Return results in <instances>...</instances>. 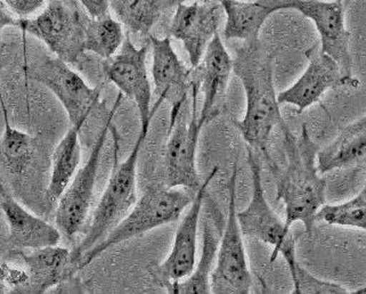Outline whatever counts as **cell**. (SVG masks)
<instances>
[{
  "label": "cell",
  "instance_id": "1",
  "mask_svg": "<svg viewBox=\"0 0 366 294\" xmlns=\"http://www.w3.org/2000/svg\"><path fill=\"white\" fill-rule=\"evenodd\" d=\"M233 74L242 83L247 102L242 120L234 123L247 145L262 153L273 168L276 163L269 154V139L275 127L285 122L274 82L273 54L260 40L243 43L233 59Z\"/></svg>",
  "mask_w": 366,
  "mask_h": 294
},
{
  "label": "cell",
  "instance_id": "2",
  "mask_svg": "<svg viewBox=\"0 0 366 294\" xmlns=\"http://www.w3.org/2000/svg\"><path fill=\"white\" fill-rule=\"evenodd\" d=\"M285 139L287 167L272 168L276 177V201L285 208V225L287 228L296 223H302L306 232L313 230L316 216L327 201V181L317 168L316 145L306 123L302 127L299 137L295 136L287 121L281 126Z\"/></svg>",
  "mask_w": 366,
  "mask_h": 294
},
{
  "label": "cell",
  "instance_id": "3",
  "mask_svg": "<svg viewBox=\"0 0 366 294\" xmlns=\"http://www.w3.org/2000/svg\"><path fill=\"white\" fill-rule=\"evenodd\" d=\"M195 193L189 188L167 185L149 187L107 238L71 265V273L74 275L86 268L96 258L113 246L178 220L184 210L194 200Z\"/></svg>",
  "mask_w": 366,
  "mask_h": 294
},
{
  "label": "cell",
  "instance_id": "4",
  "mask_svg": "<svg viewBox=\"0 0 366 294\" xmlns=\"http://www.w3.org/2000/svg\"><path fill=\"white\" fill-rule=\"evenodd\" d=\"M114 138V163L104 193L94 210L91 221L80 243L71 252V265L84 253L104 240L107 234L127 216L137 202V162L147 135L139 133L133 150L124 161H119V137L112 127Z\"/></svg>",
  "mask_w": 366,
  "mask_h": 294
},
{
  "label": "cell",
  "instance_id": "5",
  "mask_svg": "<svg viewBox=\"0 0 366 294\" xmlns=\"http://www.w3.org/2000/svg\"><path fill=\"white\" fill-rule=\"evenodd\" d=\"M247 158L252 179V194L248 206L237 213L241 232L244 238L259 240L273 248L269 263L277 257H283L290 272L291 280H295L300 268L297 260V240L287 228L285 220L280 218L275 210L266 198L262 184V167L256 153L247 146Z\"/></svg>",
  "mask_w": 366,
  "mask_h": 294
},
{
  "label": "cell",
  "instance_id": "6",
  "mask_svg": "<svg viewBox=\"0 0 366 294\" xmlns=\"http://www.w3.org/2000/svg\"><path fill=\"white\" fill-rule=\"evenodd\" d=\"M91 16L72 0H51L34 19H16L15 28L41 40L59 60L78 66L85 57L86 29Z\"/></svg>",
  "mask_w": 366,
  "mask_h": 294
},
{
  "label": "cell",
  "instance_id": "7",
  "mask_svg": "<svg viewBox=\"0 0 366 294\" xmlns=\"http://www.w3.org/2000/svg\"><path fill=\"white\" fill-rule=\"evenodd\" d=\"M237 176L239 167L235 162L229 179V213L212 274V293L214 294H248L252 286L243 234L237 220Z\"/></svg>",
  "mask_w": 366,
  "mask_h": 294
},
{
  "label": "cell",
  "instance_id": "8",
  "mask_svg": "<svg viewBox=\"0 0 366 294\" xmlns=\"http://www.w3.org/2000/svg\"><path fill=\"white\" fill-rule=\"evenodd\" d=\"M117 104L112 112L102 127L95 144L92 148L89 158L84 164V167L78 170L68 188L59 198L57 204L55 221L62 236L72 240L81 232L87 221L88 215L91 211L94 200V190H95L96 178L99 173V162H101L102 153L107 143V135L112 128V116L116 110Z\"/></svg>",
  "mask_w": 366,
  "mask_h": 294
},
{
  "label": "cell",
  "instance_id": "9",
  "mask_svg": "<svg viewBox=\"0 0 366 294\" xmlns=\"http://www.w3.org/2000/svg\"><path fill=\"white\" fill-rule=\"evenodd\" d=\"M28 76L56 96L68 114L71 126L84 127L101 103V89L88 85L70 64L59 57H47L28 70Z\"/></svg>",
  "mask_w": 366,
  "mask_h": 294
},
{
  "label": "cell",
  "instance_id": "10",
  "mask_svg": "<svg viewBox=\"0 0 366 294\" xmlns=\"http://www.w3.org/2000/svg\"><path fill=\"white\" fill-rule=\"evenodd\" d=\"M219 167L212 168L203 181L195 198L182 219L174 238L169 255L162 263L152 265L149 273L153 282L162 289L189 278L197 265V232L200 225L203 204L206 202L207 188L218 173Z\"/></svg>",
  "mask_w": 366,
  "mask_h": 294
},
{
  "label": "cell",
  "instance_id": "11",
  "mask_svg": "<svg viewBox=\"0 0 366 294\" xmlns=\"http://www.w3.org/2000/svg\"><path fill=\"white\" fill-rule=\"evenodd\" d=\"M147 45L137 49L127 34L120 51L102 63L107 79L114 83L124 96L135 103L141 119L139 133L147 136L154 116L151 108L152 87L147 72Z\"/></svg>",
  "mask_w": 366,
  "mask_h": 294
},
{
  "label": "cell",
  "instance_id": "12",
  "mask_svg": "<svg viewBox=\"0 0 366 294\" xmlns=\"http://www.w3.org/2000/svg\"><path fill=\"white\" fill-rule=\"evenodd\" d=\"M282 9H295L312 21L320 34V47L352 78L350 34L341 0H282Z\"/></svg>",
  "mask_w": 366,
  "mask_h": 294
},
{
  "label": "cell",
  "instance_id": "13",
  "mask_svg": "<svg viewBox=\"0 0 366 294\" xmlns=\"http://www.w3.org/2000/svg\"><path fill=\"white\" fill-rule=\"evenodd\" d=\"M232 74L233 59L217 34L209 44L201 62L192 68V98L197 99L200 93L203 95L199 114L201 125H206L223 112Z\"/></svg>",
  "mask_w": 366,
  "mask_h": 294
},
{
  "label": "cell",
  "instance_id": "14",
  "mask_svg": "<svg viewBox=\"0 0 366 294\" xmlns=\"http://www.w3.org/2000/svg\"><path fill=\"white\" fill-rule=\"evenodd\" d=\"M307 68L293 85L281 91L277 99L281 105H293L302 113L312 105L320 102L324 93L330 89L357 87L358 80L347 76L332 57L322 51L320 45L312 46L305 51Z\"/></svg>",
  "mask_w": 366,
  "mask_h": 294
},
{
  "label": "cell",
  "instance_id": "15",
  "mask_svg": "<svg viewBox=\"0 0 366 294\" xmlns=\"http://www.w3.org/2000/svg\"><path fill=\"white\" fill-rule=\"evenodd\" d=\"M152 47V78L157 102L152 108L154 116L164 102L172 105L169 128L175 125L183 110L187 95L192 91V68L182 62L172 45V38L149 36Z\"/></svg>",
  "mask_w": 366,
  "mask_h": 294
},
{
  "label": "cell",
  "instance_id": "16",
  "mask_svg": "<svg viewBox=\"0 0 366 294\" xmlns=\"http://www.w3.org/2000/svg\"><path fill=\"white\" fill-rule=\"evenodd\" d=\"M224 15L220 1L206 0L191 5L181 4L176 7L170 22L169 36L183 44L191 68H195L202 60L209 44L218 34Z\"/></svg>",
  "mask_w": 366,
  "mask_h": 294
},
{
  "label": "cell",
  "instance_id": "17",
  "mask_svg": "<svg viewBox=\"0 0 366 294\" xmlns=\"http://www.w3.org/2000/svg\"><path fill=\"white\" fill-rule=\"evenodd\" d=\"M203 126L197 112H192L189 123L176 121L168 131L164 152L166 185L183 187L197 192L202 185L197 168V151Z\"/></svg>",
  "mask_w": 366,
  "mask_h": 294
},
{
  "label": "cell",
  "instance_id": "18",
  "mask_svg": "<svg viewBox=\"0 0 366 294\" xmlns=\"http://www.w3.org/2000/svg\"><path fill=\"white\" fill-rule=\"evenodd\" d=\"M11 252L19 255L26 266V280L14 293H46L74 278L71 273V252L62 246Z\"/></svg>",
  "mask_w": 366,
  "mask_h": 294
},
{
  "label": "cell",
  "instance_id": "19",
  "mask_svg": "<svg viewBox=\"0 0 366 294\" xmlns=\"http://www.w3.org/2000/svg\"><path fill=\"white\" fill-rule=\"evenodd\" d=\"M1 210L9 226L5 244L11 251L59 245L62 238L59 229L29 213L9 196L4 186H1Z\"/></svg>",
  "mask_w": 366,
  "mask_h": 294
},
{
  "label": "cell",
  "instance_id": "20",
  "mask_svg": "<svg viewBox=\"0 0 366 294\" xmlns=\"http://www.w3.org/2000/svg\"><path fill=\"white\" fill-rule=\"evenodd\" d=\"M225 13L224 37L252 43L266 21L282 9V0H219Z\"/></svg>",
  "mask_w": 366,
  "mask_h": 294
},
{
  "label": "cell",
  "instance_id": "21",
  "mask_svg": "<svg viewBox=\"0 0 366 294\" xmlns=\"http://www.w3.org/2000/svg\"><path fill=\"white\" fill-rule=\"evenodd\" d=\"M220 236L218 220L214 213H208L202 223V250L200 259L189 278L176 282L167 288V293L209 294L212 293V274L214 272Z\"/></svg>",
  "mask_w": 366,
  "mask_h": 294
},
{
  "label": "cell",
  "instance_id": "22",
  "mask_svg": "<svg viewBox=\"0 0 366 294\" xmlns=\"http://www.w3.org/2000/svg\"><path fill=\"white\" fill-rule=\"evenodd\" d=\"M366 156V114L345 127L338 136L317 153L321 175L344 169Z\"/></svg>",
  "mask_w": 366,
  "mask_h": 294
},
{
  "label": "cell",
  "instance_id": "23",
  "mask_svg": "<svg viewBox=\"0 0 366 294\" xmlns=\"http://www.w3.org/2000/svg\"><path fill=\"white\" fill-rule=\"evenodd\" d=\"M81 127L71 126L68 133L59 141L51 156V173L47 187V198L59 201L76 176L81 158L79 133Z\"/></svg>",
  "mask_w": 366,
  "mask_h": 294
},
{
  "label": "cell",
  "instance_id": "24",
  "mask_svg": "<svg viewBox=\"0 0 366 294\" xmlns=\"http://www.w3.org/2000/svg\"><path fill=\"white\" fill-rule=\"evenodd\" d=\"M111 9L128 31L149 36L166 11V0H110Z\"/></svg>",
  "mask_w": 366,
  "mask_h": 294
},
{
  "label": "cell",
  "instance_id": "25",
  "mask_svg": "<svg viewBox=\"0 0 366 294\" xmlns=\"http://www.w3.org/2000/svg\"><path fill=\"white\" fill-rule=\"evenodd\" d=\"M3 106L4 129L1 138V162L4 169L13 175H22L30 167L34 156V137L11 127L5 104Z\"/></svg>",
  "mask_w": 366,
  "mask_h": 294
},
{
  "label": "cell",
  "instance_id": "26",
  "mask_svg": "<svg viewBox=\"0 0 366 294\" xmlns=\"http://www.w3.org/2000/svg\"><path fill=\"white\" fill-rule=\"evenodd\" d=\"M124 24L111 15L91 17L86 29L85 49L88 53L109 60L120 51L124 45Z\"/></svg>",
  "mask_w": 366,
  "mask_h": 294
},
{
  "label": "cell",
  "instance_id": "27",
  "mask_svg": "<svg viewBox=\"0 0 366 294\" xmlns=\"http://www.w3.org/2000/svg\"><path fill=\"white\" fill-rule=\"evenodd\" d=\"M316 220L366 232V183L361 192L348 201L324 204L316 216Z\"/></svg>",
  "mask_w": 366,
  "mask_h": 294
},
{
  "label": "cell",
  "instance_id": "28",
  "mask_svg": "<svg viewBox=\"0 0 366 294\" xmlns=\"http://www.w3.org/2000/svg\"><path fill=\"white\" fill-rule=\"evenodd\" d=\"M295 294H346L352 293L345 286L316 278L315 275L308 272L307 269L300 266L297 276L292 280V290Z\"/></svg>",
  "mask_w": 366,
  "mask_h": 294
},
{
  "label": "cell",
  "instance_id": "29",
  "mask_svg": "<svg viewBox=\"0 0 366 294\" xmlns=\"http://www.w3.org/2000/svg\"><path fill=\"white\" fill-rule=\"evenodd\" d=\"M47 0H1V3L19 19H29L45 9Z\"/></svg>",
  "mask_w": 366,
  "mask_h": 294
},
{
  "label": "cell",
  "instance_id": "30",
  "mask_svg": "<svg viewBox=\"0 0 366 294\" xmlns=\"http://www.w3.org/2000/svg\"><path fill=\"white\" fill-rule=\"evenodd\" d=\"M91 17H102L109 15L111 9L110 0H78Z\"/></svg>",
  "mask_w": 366,
  "mask_h": 294
},
{
  "label": "cell",
  "instance_id": "31",
  "mask_svg": "<svg viewBox=\"0 0 366 294\" xmlns=\"http://www.w3.org/2000/svg\"><path fill=\"white\" fill-rule=\"evenodd\" d=\"M19 17L15 16L3 3H1V29L6 26H14L15 21Z\"/></svg>",
  "mask_w": 366,
  "mask_h": 294
},
{
  "label": "cell",
  "instance_id": "32",
  "mask_svg": "<svg viewBox=\"0 0 366 294\" xmlns=\"http://www.w3.org/2000/svg\"><path fill=\"white\" fill-rule=\"evenodd\" d=\"M186 0H166L167 9H172V7H177L181 4H185Z\"/></svg>",
  "mask_w": 366,
  "mask_h": 294
},
{
  "label": "cell",
  "instance_id": "33",
  "mask_svg": "<svg viewBox=\"0 0 366 294\" xmlns=\"http://www.w3.org/2000/svg\"><path fill=\"white\" fill-rule=\"evenodd\" d=\"M352 293L356 294H366V285L364 288H361V289L356 290V291L352 292Z\"/></svg>",
  "mask_w": 366,
  "mask_h": 294
},
{
  "label": "cell",
  "instance_id": "34",
  "mask_svg": "<svg viewBox=\"0 0 366 294\" xmlns=\"http://www.w3.org/2000/svg\"><path fill=\"white\" fill-rule=\"evenodd\" d=\"M341 1H342V0H341Z\"/></svg>",
  "mask_w": 366,
  "mask_h": 294
}]
</instances>
